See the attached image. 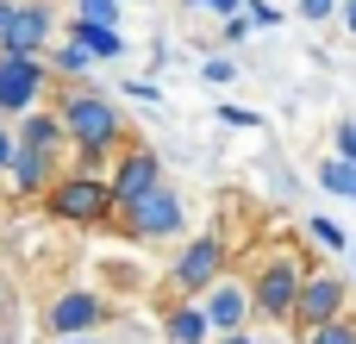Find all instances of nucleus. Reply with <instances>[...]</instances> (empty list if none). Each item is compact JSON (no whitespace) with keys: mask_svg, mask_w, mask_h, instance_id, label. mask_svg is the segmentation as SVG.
<instances>
[{"mask_svg":"<svg viewBox=\"0 0 356 344\" xmlns=\"http://www.w3.org/2000/svg\"><path fill=\"white\" fill-rule=\"evenodd\" d=\"M56 125H63V144H75L88 163H94V157H106V150L125 138L119 107H113L106 94H94V88H69V94H63V107H56Z\"/></svg>","mask_w":356,"mask_h":344,"instance_id":"1","label":"nucleus"},{"mask_svg":"<svg viewBox=\"0 0 356 344\" xmlns=\"http://www.w3.org/2000/svg\"><path fill=\"white\" fill-rule=\"evenodd\" d=\"M125 94H131V100H163V88H156V81H144V75H131V81H125Z\"/></svg>","mask_w":356,"mask_h":344,"instance_id":"26","label":"nucleus"},{"mask_svg":"<svg viewBox=\"0 0 356 344\" xmlns=\"http://www.w3.org/2000/svg\"><path fill=\"white\" fill-rule=\"evenodd\" d=\"M219 125H244V132H257V125H263V113H250V107H232V100H219Z\"/></svg>","mask_w":356,"mask_h":344,"instance_id":"22","label":"nucleus"},{"mask_svg":"<svg viewBox=\"0 0 356 344\" xmlns=\"http://www.w3.org/2000/svg\"><path fill=\"white\" fill-rule=\"evenodd\" d=\"M319 188H325V194H344V201H356V163H344V157H325V163H319Z\"/></svg>","mask_w":356,"mask_h":344,"instance_id":"16","label":"nucleus"},{"mask_svg":"<svg viewBox=\"0 0 356 344\" xmlns=\"http://www.w3.org/2000/svg\"><path fill=\"white\" fill-rule=\"evenodd\" d=\"M44 94V56H0V113H31Z\"/></svg>","mask_w":356,"mask_h":344,"instance_id":"9","label":"nucleus"},{"mask_svg":"<svg viewBox=\"0 0 356 344\" xmlns=\"http://www.w3.org/2000/svg\"><path fill=\"white\" fill-rule=\"evenodd\" d=\"M6 175H13V188H19V194H38V188H50V175H56V157L13 144V163H6Z\"/></svg>","mask_w":356,"mask_h":344,"instance_id":"12","label":"nucleus"},{"mask_svg":"<svg viewBox=\"0 0 356 344\" xmlns=\"http://www.w3.org/2000/svg\"><path fill=\"white\" fill-rule=\"evenodd\" d=\"M69 44H81L94 63H100V56H125V38H119V25H88V19H75Z\"/></svg>","mask_w":356,"mask_h":344,"instance_id":"15","label":"nucleus"},{"mask_svg":"<svg viewBox=\"0 0 356 344\" xmlns=\"http://www.w3.org/2000/svg\"><path fill=\"white\" fill-rule=\"evenodd\" d=\"M6 19H13V0H0V38H6Z\"/></svg>","mask_w":356,"mask_h":344,"instance_id":"31","label":"nucleus"},{"mask_svg":"<svg viewBox=\"0 0 356 344\" xmlns=\"http://www.w3.org/2000/svg\"><path fill=\"white\" fill-rule=\"evenodd\" d=\"M344 307H350V282L344 276H332V269H319V276H300V295H294V320L313 332V326H325V320H344Z\"/></svg>","mask_w":356,"mask_h":344,"instance_id":"6","label":"nucleus"},{"mask_svg":"<svg viewBox=\"0 0 356 344\" xmlns=\"http://www.w3.org/2000/svg\"><path fill=\"white\" fill-rule=\"evenodd\" d=\"M75 19H88V25H119V0H75Z\"/></svg>","mask_w":356,"mask_h":344,"instance_id":"20","label":"nucleus"},{"mask_svg":"<svg viewBox=\"0 0 356 344\" xmlns=\"http://www.w3.org/2000/svg\"><path fill=\"white\" fill-rule=\"evenodd\" d=\"M50 69H63V75H88L94 56H88L81 44H56V50H50Z\"/></svg>","mask_w":356,"mask_h":344,"instance_id":"18","label":"nucleus"},{"mask_svg":"<svg viewBox=\"0 0 356 344\" xmlns=\"http://www.w3.org/2000/svg\"><path fill=\"white\" fill-rule=\"evenodd\" d=\"M344 6V25H350V38H356V0H338Z\"/></svg>","mask_w":356,"mask_h":344,"instance_id":"30","label":"nucleus"},{"mask_svg":"<svg viewBox=\"0 0 356 344\" xmlns=\"http://www.w3.org/2000/svg\"><path fill=\"white\" fill-rule=\"evenodd\" d=\"M300 6V19H332L338 13V0H294Z\"/></svg>","mask_w":356,"mask_h":344,"instance_id":"27","label":"nucleus"},{"mask_svg":"<svg viewBox=\"0 0 356 344\" xmlns=\"http://www.w3.org/2000/svg\"><path fill=\"white\" fill-rule=\"evenodd\" d=\"M300 257L294 251H275V257H263V269L250 276V313H263V320H294V295H300Z\"/></svg>","mask_w":356,"mask_h":344,"instance_id":"2","label":"nucleus"},{"mask_svg":"<svg viewBox=\"0 0 356 344\" xmlns=\"http://www.w3.org/2000/svg\"><path fill=\"white\" fill-rule=\"evenodd\" d=\"M332 157L356 163V119H344V125H338V150H332Z\"/></svg>","mask_w":356,"mask_h":344,"instance_id":"24","label":"nucleus"},{"mask_svg":"<svg viewBox=\"0 0 356 344\" xmlns=\"http://www.w3.org/2000/svg\"><path fill=\"white\" fill-rule=\"evenodd\" d=\"M307 238H313L319 251H350V232H344L338 219H325V213H319V219H307Z\"/></svg>","mask_w":356,"mask_h":344,"instance_id":"17","label":"nucleus"},{"mask_svg":"<svg viewBox=\"0 0 356 344\" xmlns=\"http://www.w3.org/2000/svg\"><path fill=\"white\" fill-rule=\"evenodd\" d=\"M119 6H125V0H119Z\"/></svg>","mask_w":356,"mask_h":344,"instance_id":"34","label":"nucleus"},{"mask_svg":"<svg viewBox=\"0 0 356 344\" xmlns=\"http://www.w3.org/2000/svg\"><path fill=\"white\" fill-rule=\"evenodd\" d=\"M6 163H13V132L0 125V169H6Z\"/></svg>","mask_w":356,"mask_h":344,"instance_id":"29","label":"nucleus"},{"mask_svg":"<svg viewBox=\"0 0 356 344\" xmlns=\"http://www.w3.org/2000/svg\"><path fill=\"white\" fill-rule=\"evenodd\" d=\"M307 344H356V320L350 313H344V320H325V326L307 332Z\"/></svg>","mask_w":356,"mask_h":344,"instance_id":"19","label":"nucleus"},{"mask_svg":"<svg viewBox=\"0 0 356 344\" xmlns=\"http://www.w3.org/2000/svg\"><path fill=\"white\" fill-rule=\"evenodd\" d=\"M156 182H163V157L138 144V150H125V157H119V169H113V182H106V194H113V207H131V201H138V194H150Z\"/></svg>","mask_w":356,"mask_h":344,"instance_id":"11","label":"nucleus"},{"mask_svg":"<svg viewBox=\"0 0 356 344\" xmlns=\"http://www.w3.org/2000/svg\"><path fill=\"white\" fill-rule=\"evenodd\" d=\"M100 320H106V301H100L94 288H63V295L50 301V332H56V338H88Z\"/></svg>","mask_w":356,"mask_h":344,"instance_id":"10","label":"nucleus"},{"mask_svg":"<svg viewBox=\"0 0 356 344\" xmlns=\"http://www.w3.org/2000/svg\"><path fill=\"white\" fill-rule=\"evenodd\" d=\"M181 6H213V13H219V19H232V13H238V6H244V0H181Z\"/></svg>","mask_w":356,"mask_h":344,"instance_id":"28","label":"nucleus"},{"mask_svg":"<svg viewBox=\"0 0 356 344\" xmlns=\"http://www.w3.org/2000/svg\"><path fill=\"white\" fill-rule=\"evenodd\" d=\"M219 344H257V338H250V332H232V338H219Z\"/></svg>","mask_w":356,"mask_h":344,"instance_id":"32","label":"nucleus"},{"mask_svg":"<svg viewBox=\"0 0 356 344\" xmlns=\"http://www.w3.org/2000/svg\"><path fill=\"white\" fill-rule=\"evenodd\" d=\"M125 226H131V238H175L181 232V194L169 182H156L150 194H138L125 207Z\"/></svg>","mask_w":356,"mask_h":344,"instance_id":"7","label":"nucleus"},{"mask_svg":"<svg viewBox=\"0 0 356 344\" xmlns=\"http://www.w3.org/2000/svg\"><path fill=\"white\" fill-rule=\"evenodd\" d=\"M225 276V238L219 232H200V238H188L181 244V257H175V295H188V301H200L213 282Z\"/></svg>","mask_w":356,"mask_h":344,"instance_id":"4","label":"nucleus"},{"mask_svg":"<svg viewBox=\"0 0 356 344\" xmlns=\"http://www.w3.org/2000/svg\"><path fill=\"white\" fill-rule=\"evenodd\" d=\"M238 13H244L250 25H282V6H275V0H244Z\"/></svg>","mask_w":356,"mask_h":344,"instance_id":"23","label":"nucleus"},{"mask_svg":"<svg viewBox=\"0 0 356 344\" xmlns=\"http://www.w3.org/2000/svg\"><path fill=\"white\" fill-rule=\"evenodd\" d=\"M250 31H257V25H250V19H244V13H232V19H225V31H219V38H225V44H244V38H250Z\"/></svg>","mask_w":356,"mask_h":344,"instance_id":"25","label":"nucleus"},{"mask_svg":"<svg viewBox=\"0 0 356 344\" xmlns=\"http://www.w3.org/2000/svg\"><path fill=\"white\" fill-rule=\"evenodd\" d=\"M194 307H200V320H207V332H213V338H232V332H244V326H250V282L219 276Z\"/></svg>","mask_w":356,"mask_h":344,"instance_id":"5","label":"nucleus"},{"mask_svg":"<svg viewBox=\"0 0 356 344\" xmlns=\"http://www.w3.org/2000/svg\"><path fill=\"white\" fill-rule=\"evenodd\" d=\"M257 344H263V338H257Z\"/></svg>","mask_w":356,"mask_h":344,"instance_id":"35","label":"nucleus"},{"mask_svg":"<svg viewBox=\"0 0 356 344\" xmlns=\"http://www.w3.org/2000/svg\"><path fill=\"white\" fill-rule=\"evenodd\" d=\"M13 144H25V150H44V157H56L63 150V125H56V113H25V125L13 132Z\"/></svg>","mask_w":356,"mask_h":344,"instance_id":"13","label":"nucleus"},{"mask_svg":"<svg viewBox=\"0 0 356 344\" xmlns=\"http://www.w3.org/2000/svg\"><path fill=\"white\" fill-rule=\"evenodd\" d=\"M200 75H207L213 88H232V81H238V63H232V56H207V63H200Z\"/></svg>","mask_w":356,"mask_h":344,"instance_id":"21","label":"nucleus"},{"mask_svg":"<svg viewBox=\"0 0 356 344\" xmlns=\"http://www.w3.org/2000/svg\"><path fill=\"white\" fill-rule=\"evenodd\" d=\"M163 338H169V344H207L213 332H207V320H200V307H194V301H175V307H169V320H163Z\"/></svg>","mask_w":356,"mask_h":344,"instance_id":"14","label":"nucleus"},{"mask_svg":"<svg viewBox=\"0 0 356 344\" xmlns=\"http://www.w3.org/2000/svg\"><path fill=\"white\" fill-rule=\"evenodd\" d=\"M56 19L44 0H13V19H6V38H0V56H44Z\"/></svg>","mask_w":356,"mask_h":344,"instance_id":"8","label":"nucleus"},{"mask_svg":"<svg viewBox=\"0 0 356 344\" xmlns=\"http://www.w3.org/2000/svg\"><path fill=\"white\" fill-rule=\"evenodd\" d=\"M50 213H56V219H69V226H94V219H106V213H113V194H106V182H100V175L75 169V175L50 182Z\"/></svg>","mask_w":356,"mask_h":344,"instance_id":"3","label":"nucleus"},{"mask_svg":"<svg viewBox=\"0 0 356 344\" xmlns=\"http://www.w3.org/2000/svg\"><path fill=\"white\" fill-rule=\"evenodd\" d=\"M56 344H100V338H56Z\"/></svg>","mask_w":356,"mask_h":344,"instance_id":"33","label":"nucleus"}]
</instances>
